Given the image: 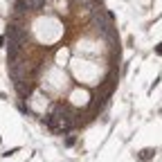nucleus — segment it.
Listing matches in <instances>:
<instances>
[{"mask_svg":"<svg viewBox=\"0 0 162 162\" xmlns=\"http://www.w3.org/2000/svg\"><path fill=\"white\" fill-rule=\"evenodd\" d=\"M153 155H155V149H142V151L137 153V158H140L142 162H149V160H153Z\"/></svg>","mask_w":162,"mask_h":162,"instance_id":"1","label":"nucleus"},{"mask_svg":"<svg viewBox=\"0 0 162 162\" xmlns=\"http://www.w3.org/2000/svg\"><path fill=\"white\" fill-rule=\"evenodd\" d=\"M155 54H162V43H160V45L155 47Z\"/></svg>","mask_w":162,"mask_h":162,"instance_id":"5","label":"nucleus"},{"mask_svg":"<svg viewBox=\"0 0 162 162\" xmlns=\"http://www.w3.org/2000/svg\"><path fill=\"white\" fill-rule=\"evenodd\" d=\"M0 47H5V36H0Z\"/></svg>","mask_w":162,"mask_h":162,"instance_id":"6","label":"nucleus"},{"mask_svg":"<svg viewBox=\"0 0 162 162\" xmlns=\"http://www.w3.org/2000/svg\"><path fill=\"white\" fill-rule=\"evenodd\" d=\"M18 110L23 113V115H32V108L25 106V101H23V99H20V104H18Z\"/></svg>","mask_w":162,"mask_h":162,"instance_id":"3","label":"nucleus"},{"mask_svg":"<svg viewBox=\"0 0 162 162\" xmlns=\"http://www.w3.org/2000/svg\"><path fill=\"white\" fill-rule=\"evenodd\" d=\"M27 2H29V9H40L47 0H27Z\"/></svg>","mask_w":162,"mask_h":162,"instance_id":"2","label":"nucleus"},{"mask_svg":"<svg viewBox=\"0 0 162 162\" xmlns=\"http://www.w3.org/2000/svg\"><path fill=\"white\" fill-rule=\"evenodd\" d=\"M74 142H77L74 135H68V137H66V147H74Z\"/></svg>","mask_w":162,"mask_h":162,"instance_id":"4","label":"nucleus"}]
</instances>
